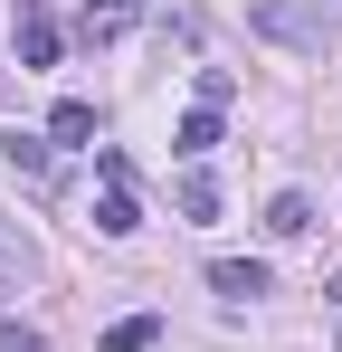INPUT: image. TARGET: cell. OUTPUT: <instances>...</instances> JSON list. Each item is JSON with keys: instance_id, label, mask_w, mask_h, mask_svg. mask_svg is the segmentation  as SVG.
<instances>
[{"instance_id": "277c9868", "label": "cell", "mask_w": 342, "mask_h": 352, "mask_svg": "<svg viewBox=\"0 0 342 352\" xmlns=\"http://www.w3.org/2000/svg\"><path fill=\"white\" fill-rule=\"evenodd\" d=\"M171 153H181V162L219 153V105H190V115H181V133H171Z\"/></svg>"}, {"instance_id": "52a82bcc", "label": "cell", "mask_w": 342, "mask_h": 352, "mask_svg": "<svg viewBox=\"0 0 342 352\" xmlns=\"http://www.w3.org/2000/svg\"><path fill=\"white\" fill-rule=\"evenodd\" d=\"M95 229H105V238H133V229H143V210H133V190H105V200H95Z\"/></svg>"}, {"instance_id": "30bf717a", "label": "cell", "mask_w": 342, "mask_h": 352, "mask_svg": "<svg viewBox=\"0 0 342 352\" xmlns=\"http://www.w3.org/2000/svg\"><path fill=\"white\" fill-rule=\"evenodd\" d=\"M181 219H219V181H209V172L181 181Z\"/></svg>"}, {"instance_id": "5b68a950", "label": "cell", "mask_w": 342, "mask_h": 352, "mask_svg": "<svg viewBox=\"0 0 342 352\" xmlns=\"http://www.w3.org/2000/svg\"><path fill=\"white\" fill-rule=\"evenodd\" d=\"M143 19V0H86V38H124Z\"/></svg>"}, {"instance_id": "9c48e42d", "label": "cell", "mask_w": 342, "mask_h": 352, "mask_svg": "<svg viewBox=\"0 0 342 352\" xmlns=\"http://www.w3.org/2000/svg\"><path fill=\"white\" fill-rule=\"evenodd\" d=\"M48 133H57V143H86V133H95V105H86V96H67V105L48 115Z\"/></svg>"}, {"instance_id": "8fae6325", "label": "cell", "mask_w": 342, "mask_h": 352, "mask_svg": "<svg viewBox=\"0 0 342 352\" xmlns=\"http://www.w3.org/2000/svg\"><path fill=\"white\" fill-rule=\"evenodd\" d=\"M10 162H19L29 181H48V143H29V133H10Z\"/></svg>"}, {"instance_id": "7a4b0ae2", "label": "cell", "mask_w": 342, "mask_h": 352, "mask_svg": "<svg viewBox=\"0 0 342 352\" xmlns=\"http://www.w3.org/2000/svg\"><path fill=\"white\" fill-rule=\"evenodd\" d=\"M19 58H29V67H57V19H48V0H19Z\"/></svg>"}, {"instance_id": "3957f363", "label": "cell", "mask_w": 342, "mask_h": 352, "mask_svg": "<svg viewBox=\"0 0 342 352\" xmlns=\"http://www.w3.org/2000/svg\"><path fill=\"white\" fill-rule=\"evenodd\" d=\"M209 286H219L228 305H257V295H266V267H257V257H209Z\"/></svg>"}, {"instance_id": "8992f818", "label": "cell", "mask_w": 342, "mask_h": 352, "mask_svg": "<svg viewBox=\"0 0 342 352\" xmlns=\"http://www.w3.org/2000/svg\"><path fill=\"white\" fill-rule=\"evenodd\" d=\"M152 343H162V314H124L105 333V352H152Z\"/></svg>"}, {"instance_id": "7c38bea8", "label": "cell", "mask_w": 342, "mask_h": 352, "mask_svg": "<svg viewBox=\"0 0 342 352\" xmlns=\"http://www.w3.org/2000/svg\"><path fill=\"white\" fill-rule=\"evenodd\" d=\"M0 352H38V333H29V324L10 314V324H0Z\"/></svg>"}, {"instance_id": "5bb4252c", "label": "cell", "mask_w": 342, "mask_h": 352, "mask_svg": "<svg viewBox=\"0 0 342 352\" xmlns=\"http://www.w3.org/2000/svg\"><path fill=\"white\" fill-rule=\"evenodd\" d=\"M314 10H323V0H314ZM333 10H342V0H333Z\"/></svg>"}, {"instance_id": "6da1fadb", "label": "cell", "mask_w": 342, "mask_h": 352, "mask_svg": "<svg viewBox=\"0 0 342 352\" xmlns=\"http://www.w3.org/2000/svg\"><path fill=\"white\" fill-rule=\"evenodd\" d=\"M247 19H257V38H276V48H304V58H323V10H314V0H257Z\"/></svg>"}, {"instance_id": "4fadbf2b", "label": "cell", "mask_w": 342, "mask_h": 352, "mask_svg": "<svg viewBox=\"0 0 342 352\" xmlns=\"http://www.w3.org/2000/svg\"><path fill=\"white\" fill-rule=\"evenodd\" d=\"M0 267H10V248H0Z\"/></svg>"}, {"instance_id": "ba28073f", "label": "cell", "mask_w": 342, "mask_h": 352, "mask_svg": "<svg viewBox=\"0 0 342 352\" xmlns=\"http://www.w3.org/2000/svg\"><path fill=\"white\" fill-rule=\"evenodd\" d=\"M266 229H276V238H304V229H314V200H304V190H276V210H266Z\"/></svg>"}]
</instances>
